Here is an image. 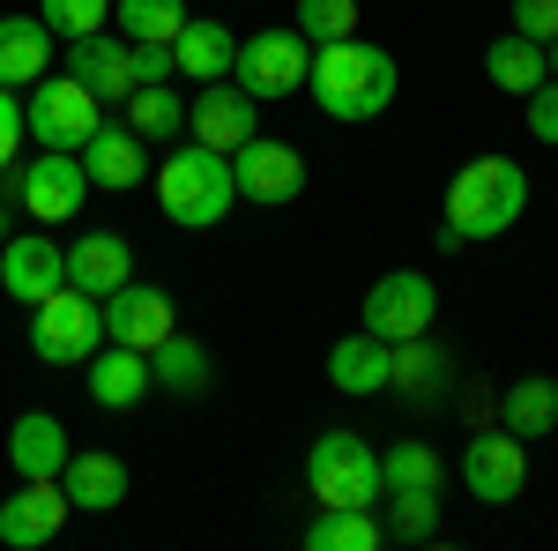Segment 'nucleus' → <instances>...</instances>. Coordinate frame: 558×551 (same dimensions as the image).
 <instances>
[{
    "mask_svg": "<svg viewBox=\"0 0 558 551\" xmlns=\"http://www.w3.org/2000/svg\"><path fill=\"white\" fill-rule=\"evenodd\" d=\"M305 89H313V105L328 120L357 128V120H380L387 105H395L402 75H395V52H380V45H365V38H343V45H313Z\"/></svg>",
    "mask_w": 558,
    "mask_h": 551,
    "instance_id": "f257e3e1",
    "label": "nucleus"
},
{
    "mask_svg": "<svg viewBox=\"0 0 558 551\" xmlns=\"http://www.w3.org/2000/svg\"><path fill=\"white\" fill-rule=\"evenodd\" d=\"M521 209H529V171H521L514 157H476V165H462L447 179V216H439V224H447L462 247H476V239L514 231Z\"/></svg>",
    "mask_w": 558,
    "mask_h": 551,
    "instance_id": "f03ea898",
    "label": "nucleus"
},
{
    "mask_svg": "<svg viewBox=\"0 0 558 551\" xmlns=\"http://www.w3.org/2000/svg\"><path fill=\"white\" fill-rule=\"evenodd\" d=\"M231 202H239V179H231V157H223V149L186 142V149H172L165 171H157V209L172 216L179 231H209V224H223Z\"/></svg>",
    "mask_w": 558,
    "mask_h": 551,
    "instance_id": "7ed1b4c3",
    "label": "nucleus"
},
{
    "mask_svg": "<svg viewBox=\"0 0 558 551\" xmlns=\"http://www.w3.org/2000/svg\"><path fill=\"white\" fill-rule=\"evenodd\" d=\"M305 492H313V507H373L387 500L380 484V455L357 440V432H320L313 447H305Z\"/></svg>",
    "mask_w": 558,
    "mask_h": 551,
    "instance_id": "20e7f679",
    "label": "nucleus"
},
{
    "mask_svg": "<svg viewBox=\"0 0 558 551\" xmlns=\"http://www.w3.org/2000/svg\"><path fill=\"white\" fill-rule=\"evenodd\" d=\"M97 343H105V298L60 284V291H45L31 306V350L45 366H89Z\"/></svg>",
    "mask_w": 558,
    "mask_h": 551,
    "instance_id": "39448f33",
    "label": "nucleus"
},
{
    "mask_svg": "<svg viewBox=\"0 0 558 551\" xmlns=\"http://www.w3.org/2000/svg\"><path fill=\"white\" fill-rule=\"evenodd\" d=\"M0 187L15 194V209H31L38 224H68V216H83V202H89V171H83L75 149H38L23 171L15 165L0 171Z\"/></svg>",
    "mask_w": 558,
    "mask_h": 551,
    "instance_id": "423d86ee",
    "label": "nucleus"
},
{
    "mask_svg": "<svg viewBox=\"0 0 558 551\" xmlns=\"http://www.w3.org/2000/svg\"><path fill=\"white\" fill-rule=\"evenodd\" d=\"M97 120H105V105L89 97L68 68H60V83L52 75H38L31 83V97H23V134L31 142H45V149H83L89 134H97Z\"/></svg>",
    "mask_w": 558,
    "mask_h": 551,
    "instance_id": "0eeeda50",
    "label": "nucleus"
},
{
    "mask_svg": "<svg viewBox=\"0 0 558 551\" xmlns=\"http://www.w3.org/2000/svg\"><path fill=\"white\" fill-rule=\"evenodd\" d=\"M305 75H313V45L299 38V31H254V38H239V68H231V83L246 89V97H291V89H305Z\"/></svg>",
    "mask_w": 558,
    "mask_h": 551,
    "instance_id": "6e6552de",
    "label": "nucleus"
},
{
    "mask_svg": "<svg viewBox=\"0 0 558 551\" xmlns=\"http://www.w3.org/2000/svg\"><path fill=\"white\" fill-rule=\"evenodd\" d=\"M432 313H439V284H432L425 268H387L380 284L365 291V328L380 343L432 336Z\"/></svg>",
    "mask_w": 558,
    "mask_h": 551,
    "instance_id": "1a4fd4ad",
    "label": "nucleus"
},
{
    "mask_svg": "<svg viewBox=\"0 0 558 551\" xmlns=\"http://www.w3.org/2000/svg\"><path fill=\"white\" fill-rule=\"evenodd\" d=\"M462 484H470L476 507H514L521 484H529V440H514L507 424L476 432L470 447H462Z\"/></svg>",
    "mask_w": 558,
    "mask_h": 551,
    "instance_id": "9d476101",
    "label": "nucleus"
},
{
    "mask_svg": "<svg viewBox=\"0 0 558 551\" xmlns=\"http://www.w3.org/2000/svg\"><path fill=\"white\" fill-rule=\"evenodd\" d=\"M231 179H239V202H260V209H283V202H299L305 194V157L291 142H239L231 149Z\"/></svg>",
    "mask_w": 558,
    "mask_h": 551,
    "instance_id": "9b49d317",
    "label": "nucleus"
},
{
    "mask_svg": "<svg viewBox=\"0 0 558 551\" xmlns=\"http://www.w3.org/2000/svg\"><path fill=\"white\" fill-rule=\"evenodd\" d=\"M75 514V500L60 492V477H23L8 500H0V544L8 551H38L60 537V522Z\"/></svg>",
    "mask_w": 558,
    "mask_h": 551,
    "instance_id": "f8f14e48",
    "label": "nucleus"
},
{
    "mask_svg": "<svg viewBox=\"0 0 558 551\" xmlns=\"http://www.w3.org/2000/svg\"><path fill=\"white\" fill-rule=\"evenodd\" d=\"M254 112H260V97H246V89L223 75V83H202V97L186 105V134H194L202 149H223V157H231L239 142H254V134H260Z\"/></svg>",
    "mask_w": 558,
    "mask_h": 551,
    "instance_id": "ddd939ff",
    "label": "nucleus"
},
{
    "mask_svg": "<svg viewBox=\"0 0 558 551\" xmlns=\"http://www.w3.org/2000/svg\"><path fill=\"white\" fill-rule=\"evenodd\" d=\"M68 75L97 97V105H128L134 89H142V68H134V45L128 38H105V31H89V38H68Z\"/></svg>",
    "mask_w": 558,
    "mask_h": 551,
    "instance_id": "4468645a",
    "label": "nucleus"
},
{
    "mask_svg": "<svg viewBox=\"0 0 558 551\" xmlns=\"http://www.w3.org/2000/svg\"><path fill=\"white\" fill-rule=\"evenodd\" d=\"M68 284V247L45 239V231H23V239H0V291L15 306H38L45 291Z\"/></svg>",
    "mask_w": 558,
    "mask_h": 551,
    "instance_id": "2eb2a0df",
    "label": "nucleus"
},
{
    "mask_svg": "<svg viewBox=\"0 0 558 551\" xmlns=\"http://www.w3.org/2000/svg\"><path fill=\"white\" fill-rule=\"evenodd\" d=\"M179 328L172 298L157 291V284H120V291L105 298V343H128V350H157V343Z\"/></svg>",
    "mask_w": 558,
    "mask_h": 551,
    "instance_id": "dca6fc26",
    "label": "nucleus"
},
{
    "mask_svg": "<svg viewBox=\"0 0 558 551\" xmlns=\"http://www.w3.org/2000/svg\"><path fill=\"white\" fill-rule=\"evenodd\" d=\"M75 157H83L89 187H112V194H128V187H142V179H149V142H142L128 120H112V128L97 120V134H89Z\"/></svg>",
    "mask_w": 558,
    "mask_h": 551,
    "instance_id": "f3484780",
    "label": "nucleus"
},
{
    "mask_svg": "<svg viewBox=\"0 0 558 551\" xmlns=\"http://www.w3.org/2000/svg\"><path fill=\"white\" fill-rule=\"evenodd\" d=\"M447 381H454V366H447V350L432 336H410L395 343V366H387V387L410 403V410H432V403H447Z\"/></svg>",
    "mask_w": 558,
    "mask_h": 551,
    "instance_id": "a211bd4d",
    "label": "nucleus"
},
{
    "mask_svg": "<svg viewBox=\"0 0 558 551\" xmlns=\"http://www.w3.org/2000/svg\"><path fill=\"white\" fill-rule=\"evenodd\" d=\"M128 276H134V247L120 239V231H83V239L68 247V284H75V291L112 298Z\"/></svg>",
    "mask_w": 558,
    "mask_h": 551,
    "instance_id": "6ab92c4d",
    "label": "nucleus"
},
{
    "mask_svg": "<svg viewBox=\"0 0 558 551\" xmlns=\"http://www.w3.org/2000/svg\"><path fill=\"white\" fill-rule=\"evenodd\" d=\"M149 387H157L149 381V350H128V343L89 350V403L97 410H134Z\"/></svg>",
    "mask_w": 558,
    "mask_h": 551,
    "instance_id": "aec40b11",
    "label": "nucleus"
},
{
    "mask_svg": "<svg viewBox=\"0 0 558 551\" xmlns=\"http://www.w3.org/2000/svg\"><path fill=\"white\" fill-rule=\"evenodd\" d=\"M60 492H68L83 514H112L120 500H128V463L83 447V455H68V463H60Z\"/></svg>",
    "mask_w": 558,
    "mask_h": 551,
    "instance_id": "412c9836",
    "label": "nucleus"
},
{
    "mask_svg": "<svg viewBox=\"0 0 558 551\" xmlns=\"http://www.w3.org/2000/svg\"><path fill=\"white\" fill-rule=\"evenodd\" d=\"M68 455H75V447H68V424L45 418V410H23L15 432H8V469H15V477H60Z\"/></svg>",
    "mask_w": 558,
    "mask_h": 551,
    "instance_id": "4be33fe9",
    "label": "nucleus"
},
{
    "mask_svg": "<svg viewBox=\"0 0 558 551\" xmlns=\"http://www.w3.org/2000/svg\"><path fill=\"white\" fill-rule=\"evenodd\" d=\"M52 68V31L45 15H0V89H23Z\"/></svg>",
    "mask_w": 558,
    "mask_h": 551,
    "instance_id": "5701e85b",
    "label": "nucleus"
},
{
    "mask_svg": "<svg viewBox=\"0 0 558 551\" xmlns=\"http://www.w3.org/2000/svg\"><path fill=\"white\" fill-rule=\"evenodd\" d=\"M387 366H395V343H380L373 328H357L328 350V381L343 395H387Z\"/></svg>",
    "mask_w": 558,
    "mask_h": 551,
    "instance_id": "b1692460",
    "label": "nucleus"
},
{
    "mask_svg": "<svg viewBox=\"0 0 558 551\" xmlns=\"http://www.w3.org/2000/svg\"><path fill=\"white\" fill-rule=\"evenodd\" d=\"M172 60L186 83H223L231 68H239V31H223V23H194L186 15V31L172 38Z\"/></svg>",
    "mask_w": 558,
    "mask_h": 551,
    "instance_id": "393cba45",
    "label": "nucleus"
},
{
    "mask_svg": "<svg viewBox=\"0 0 558 551\" xmlns=\"http://www.w3.org/2000/svg\"><path fill=\"white\" fill-rule=\"evenodd\" d=\"M484 75L507 89V97H529V89L551 75V52H544L536 38H521V31H507V38L484 45Z\"/></svg>",
    "mask_w": 558,
    "mask_h": 551,
    "instance_id": "a878e982",
    "label": "nucleus"
},
{
    "mask_svg": "<svg viewBox=\"0 0 558 551\" xmlns=\"http://www.w3.org/2000/svg\"><path fill=\"white\" fill-rule=\"evenodd\" d=\"M499 424H507L514 440H551L558 432V381H544V373L514 381L499 395Z\"/></svg>",
    "mask_w": 558,
    "mask_h": 551,
    "instance_id": "bb28decb",
    "label": "nucleus"
},
{
    "mask_svg": "<svg viewBox=\"0 0 558 551\" xmlns=\"http://www.w3.org/2000/svg\"><path fill=\"white\" fill-rule=\"evenodd\" d=\"M149 381L157 387H172V395H209V381H216V358L202 350L194 336H165L157 350H149Z\"/></svg>",
    "mask_w": 558,
    "mask_h": 551,
    "instance_id": "cd10ccee",
    "label": "nucleus"
},
{
    "mask_svg": "<svg viewBox=\"0 0 558 551\" xmlns=\"http://www.w3.org/2000/svg\"><path fill=\"white\" fill-rule=\"evenodd\" d=\"M387 529L373 522V507H320L305 529V551H380Z\"/></svg>",
    "mask_w": 558,
    "mask_h": 551,
    "instance_id": "c85d7f7f",
    "label": "nucleus"
},
{
    "mask_svg": "<svg viewBox=\"0 0 558 551\" xmlns=\"http://www.w3.org/2000/svg\"><path fill=\"white\" fill-rule=\"evenodd\" d=\"M380 484L387 492H439L447 484V463H439V447H425V440H395L380 455Z\"/></svg>",
    "mask_w": 558,
    "mask_h": 551,
    "instance_id": "c756f323",
    "label": "nucleus"
},
{
    "mask_svg": "<svg viewBox=\"0 0 558 551\" xmlns=\"http://www.w3.org/2000/svg\"><path fill=\"white\" fill-rule=\"evenodd\" d=\"M128 128L142 134V142H179V128H186V105H179L172 83H142L128 97Z\"/></svg>",
    "mask_w": 558,
    "mask_h": 551,
    "instance_id": "7c9ffc66",
    "label": "nucleus"
},
{
    "mask_svg": "<svg viewBox=\"0 0 558 551\" xmlns=\"http://www.w3.org/2000/svg\"><path fill=\"white\" fill-rule=\"evenodd\" d=\"M186 31V0H120V38L128 45H172Z\"/></svg>",
    "mask_w": 558,
    "mask_h": 551,
    "instance_id": "2f4dec72",
    "label": "nucleus"
},
{
    "mask_svg": "<svg viewBox=\"0 0 558 551\" xmlns=\"http://www.w3.org/2000/svg\"><path fill=\"white\" fill-rule=\"evenodd\" d=\"M395 507H387V544H425L432 529H439V492H387Z\"/></svg>",
    "mask_w": 558,
    "mask_h": 551,
    "instance_id": "473e14b6",
    "label": "nucleus"
},
{
    "mask_svg": "<svg viewBox=\"0 0 558 551\" xmlns=\"http://www.w3.org/2000/svg\"><path fill=\"white\" fill-rule=\"evenodd\" d=\"M299 38L305 45H343V38H357V0H299Z\"/></svg>",
    "mask_w": 558,
    "mask_h": 551,
    "instance_id": "72a5a7b5",
    "label": "nucleus"
},
{
    "mask_svg": "<svg viewBox=\"0 0 558 551\" xmlns=\"http://www.w3.org/2000/svg\"><path fill=\"white\" fill-rule=\"evenodd\" d=\"M38 15L52 38H89V31L112 23V0H38Z\"/></svg>",
    "mask_w": 558,
    "mask_h": 551,
    "instance_id": "f704fd0d",
    "label": "nucleus"
},
{
    "mask_svg": "<svg viewBox=\"0 0 558 551\" xmlns=\"http://www.w3.org/2000/svg\"><path fill=\"white\" fill-rule=\"evenodd\" d=\"M521 105H529V134H536V142H551V149H558V75H544V83L529 89Z\"/></svg>",
    "mask_w": 558,
    "mask_h": 551,
    "instance_id": "c9c22d12",
    "label": "nucleus"
},
{
    "mask_svg": "<svg viewBox=\"0 0 558 551\" xmlns=\"http://www.w3.org/2000/svg\"><path fill=\"white\" fill-rule=\"evenodd\" d=\"M514 31L536 38V45H551L558 38V0H514Z\"/></svg>",
    "mask_w": 558,
    "mask_h": 551,
    "instance_id": "e433bc0d",
    "label": "nucleus"
},
{
    "mask_svg": "<svg viewBox=\"0 0 558 551\" xmlns=\"http://www.w3.org/2000/svg\"><path fill=\"white\" fill-rule=\"evenodd\" d=\"M23 142H31V134H23V105H15V89H0V171L15 165Z\"/></svg>",
    "mask_w": 558,
    "mask_h": 551,
    "instance_id": "4c0bfd02",
    "label": "nucleus"
},
{
    "mask_svg": "<svg viewBox=\"0 0 558 551\" xmlns=\"http://www.w3.org/2000/svg\"><path fill=\"white\" fill-rule=\"evenodd\" d=\"M544 52H551V75H558V38H551V45H544Z\"/></svg>",
    "mask_w": 558,
    "mask_h": 551,
    "instance_id": "58836bf2",
    "label": "nucleus"
},
{
    "mask_svg": "<svg viewBox=\"0 0 558 551\" xmlns=\"http://www.w3.org/2000/svg\"><path fill=\"white\" fill-rule=\"evenodd\" d=\"M0 239H8V202H0Z\"/></svg>",
    "mask_w": 558,
    "mask_h": 551,
    "instance_id": "ea45409f",
    "label": "nucleus"
}]
</instances>
